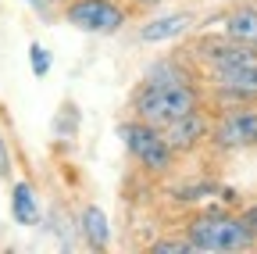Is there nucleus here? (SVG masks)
<instances>
[{"label":"nucleus","instance_id":"nucleus-7","mask_svg":"<svg viewBox=\"0 0 257 254\" xmlns=\"http://www.w3.org/2000/svg\"><path fill=\"white\" fill-rule=\"evenodd\" d=\"M207 82H211V97L221 108H236V104H253L257 101V65H236V68L207 72Z\"/></svg>","mask_w":257,"mask_h":254},{"label":"nucleus","instance_id":"nucleus-10","mask_svg":"<svg viewBox=\"0 0 257 254\" xmlns=\"http://www.w3.org/2000/svg\"><path fill=\"white\" fill-rule=\"evenodd\" d=\"M75 226H79V236L89 250H107L111 247V218L100 204H82L79 218H75Z\"/></svg>","mask_w":257,"mask_h":254},{"label":"nucleus","instance_id":"nucleus-17","mask_svg":"<svg viewBox=\"0 0 257 254\" xmlns=\"http://www.w3.org/2000/svg\"><path fill=\"white\" fill-rule=\"evenodd\" d=\"M50 65H54L50 50H47L43 43H29V68H32V75H36V79H47V75H50Z\"/></svg>","mask_w":257,"mask_h":254},{"label":"nucleus","instance_id":"nucleus-12","mask_svg":"<svg viewBox=\"0 0 257 254\" xmlns=\"http://www.w3.org/2000/svg\"><path fill=\"white\" fill-rule=\"evenodd\" d=\"M221 33L257 50V4H236L221 15Z\"/></svg>","mask_w":257,"mask_h":254},{"label":"nucleus","instance_id":"nucleus-1","mask_svg":"<svg viewBox=\"0 0 257 254\" xmlns=\"http://www.w3.org/2000/svg\"><path fill=\"white\" fill-rule=\"evenodd\" d=\"M182 233L193 240L197 250H211V254H232V250H250L257 247V236H253V226H246L243 215H232L225 211L221 204H211L204 211H197Z\"/></svg>","mask_w":257,"mask_h":254},{"label":"nucleus","instance_id":"nucleus-14","mask_svg":"<svg viewBox=\"0 0 257 254\" xmlns=\"http://www.w3.org/2000/svg\"><path fill=\"white\" fill-rule=\"evenodd\" d=\"M221 194V183L214 179H197V183H179L168 190V201L172 204H200L207 197H218Z\"/></svg>","mask_w":257,"mask_h":254},{"label":"nucleus","instance_id":"nucleus-22","mask_svg":"<svg viewBox=\"0 0 257 254\" xmlns=\"http://www.w3.org/2000/svg\"><path fill=\"white\" fill-rule=\"evenodd\" d=\"M47 4H54V8H57V4H64V0H47Z\"/></svg>","mask_w":257,"mask_h":254},{"label":"nucleus","instance_id":"nucleus-20","mask_svg":"<svg viewBox=\"0 0 257 254\" xmlns=\"http://www.w3.org/2000/svg\"><path fill=\"white\" fill-rule=\"evenodd\" d=\"M128 4H133V11H136V15H147V11L161 8V4H165V0H128Z\"/></svg>","mask_w":257,"mask_h":254},{"label":"nucleus","instance_id":"nucleus-9","mask_svg":"<svg viewBox=\"0 0 257 254\" xmlns=\"http://www.w3.org/2000/svg\"><path fill=\"white\" fill-rule=\"evenodd\" d=\"M193 25H197V15H193V11H168V15H157V18H150V22H143V25L136 29V43H143V47L172 43V40L186 36Z\"/></svg>","mask_w":257,"mask_h":254},{"label":"nucleus","instance_id":"nucleus-13","mask_svg":"<svg viewBox=\"0 0 257 254\" xmlns=\"http://www.w3.org/2000/svg\"><path fill=\"white\" fill-rule=\"evenodd\" d=\"M40 197H36V186L29 179H18L11 183V218L18 226H36L40 222Z\"/></svg>","mask_w":257,"mask_h":254},{"label":"nucleus","instance_id":"nucleus-3","mask_svg":"<svg viewBox=\"0 0 257 254\" xmlns=\"http://www.w3.org/2000/svg\"><path fill=\"white\" fill-rule=\"evenodd\" d=\"M118 140H121V147L128 150V157L140 165V172H147V176H154V179H161V176H168L172 168H175V161H179V154L168 147V140H165V129L161 125H150V122H143V118H125L121 125H118Z\"/></svg>","mask_w":257,"mask_h":254},{"label":"nucleus","instance_id":"nucleus-23","mask_svg":"<svg viewBox=\"0 0 257 254\" xmlns=\"http://www.w3.org/2000/svg\"><path fill=\"white\" fill-rule=\"evenodd\" d=\"M250 226H253V236H257V222H250Z\"/></svg>","mask_w":257,"mask_h":254},{"label":"nucleus","instance_id":"nucleus-4","mask_svg":"<svg viewBox=\"0 0 257 254\" xmlns=\"http://www.w3.org/2000/svg\"><path fill=\"white\" fill-rule=\"evenodd\" d=\"M61 18L89 36H118L128 25V11L118 0H64Z\"/></svg>","mask_w":257,"mask_h":254},{"label":"nucleus","instance_id":"nucleus-15","mask_svg":"<svg viewBox=\"0 0 257 254\" xmlns=\"http://www.w3.org/2000/svg\"><path fill=\"white\" fill-rule=\"evenodd\" d=\"M150 250H154V254H197V247H193V240H189L186 233H179V236H161V240L150 243Z\"/></svg>","mask_w":257,"mask_h":254},{"label":"nucleus","instance_id":"nucleus-5","mask_svg":"<svg viewBox=\"0 0 257 254\" xmlns=\"http://www.w3.org/2000/svg\"><path fill=\"white\" fill-rule=\"evenodd\" d=\"M193 65H200L204 72H218V68H236V65H257V50L246 43H236L225 33L218 36H197L186 50H182Z\"/></svg>","mask_w":257,"mask_h":254},{"label":"nucleus","instance_id":"nucleus-6","mask_svg":"<svg viewBox=\"0 0 257 254\" xmlns=\"http://www.w3.org/2000/svg\"><path fill=\"white\" fill-rule=\"evenodd\" d=\"M218 154H236L257 147V108L253 104H236L225 108V115L211 125V140Z\"/></svg>","mask_w":257,"mask_h":254},{"label":"nucleus","instance_id":"nucleus-21","mask_svg":"<svg viewBox=\"0 0 257 254\" xmlns=\"http://www.w3.org/2000/svg\"><path fill=\"white\" fill-rule=\"evenodd\" d=\"M239 215H243V222H246V226H250V222H257V204H253V208H243Z\"/></svg>","mask_w":257,"mask_h":254},{"label":"nucleus","instance_id":"nucleus-19","mask_svg":"<svg viewBox=\"0 0 257 254\" xmlns=\"http://www.w3.org/2000/svg\"><path fill=\"white\" fill-rule=\"evenodd\" d=\"M25 8H32L40 18H54V4H47V0H22Z\"/></svg>","mask_w":257,"mask_h":254},{"label":"nucleus","instance_id":"nucleus-16","mask_svg":"<svg viewBox=\"0 0 257 254\" xmlns=\"http://www.w3.org/2000/svg\"><path fill=\"white\" fill-rule=\"evenodd\" d=\"M79 122H82L79 108H75V104H64L61 115H57V122H54V133H57L61 140H72V136L79 133Z\"/></svg>","mask_w":257,"mask_h":254},{"label":"nucleus","instance_id":"nucleus-8","mask_svg":"<svg viewBox=\"0 0 257 254\" xmlns=\"http://www.w3.org/2000/svg\"><path fill=\"white\" fill-rule=\"evenodd\" d=\"M211 125H214V118H211L204 108H197V111L175 118L172 125H165V140H168V147L182 157V154L200 150V147L211 140Z\"/></svg>","mask_w":257,"mask_h":254},{"label":"nucleus","instance_id":"nucleus-11","mask_svg":"<svg viewBox=\"0 0 257 254\" xmlns=\"http://www.w3.org/2000/svg\"><path fill=\"white\" fill-rule=\"evenodd\" d=\"M143 79L157 82V86H182V82H197V72H193L189 57L179 50V54H165V57H157L154 65H147Z\"/></svg>","mask_w":257,"mask_h":254},{"label":"nucleus","instance_id":"nucleus-18","mask_svg":"<svg viewBox=\"0 0 257 254\" xmlns=\"http://www.w3.org/2000/svg\"><path fill=\"white\" fill-rule=\"evenodd\" d=\"M0 179H11V150H8L4 129H0Z\"/></svg>","mask_w":257,"mask_h":254},{"label":"nucleus","instance_id":"nucleus-2","mask_svg":"<svg viewBox=\"0 0 257 254\" xmlns=\"http://www.w3.org/2000/svg\"><path fill=\"white\" fill-rule=\"evenodd\" d=\"M207 97H204V90L200 82H182V86H157V82H147L140 79L136 90H133V97H128V108H133L136 118L150 122V125H172L175 118L189 115V111H197L204 108Z\"/></svg>","mask_w":257,"mask_h":254}]
</instances>
